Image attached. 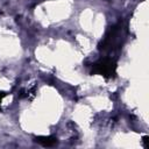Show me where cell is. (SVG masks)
Segmentation results:
<instances>
[{"instance_id": "6da1fadb", "label": "cell", "mask_w": 149, "mask_h": 149, "mask_svg": "<svg viewBox=\"0 0 149 149\" xmlns=\"http://www.w3.org/2000/svg\"><path fill=\"white\" fill-rule=\"evenodd\" d=\"M127 34H128V27L127 23L122 20L118 21L115 24L109 27L98 45L101 56L118 59V55L122 45L125 44Z\"/></svg>"}, {"instance_id": "7a4b0ae2", "label": "cell", "mask_w": 149, "mask_h": 149, "mask_svg": "<svg viewBox=\"0 0 149 149\" xmlns=\"http://www.w3.org/2000/svg\"><path fill=\"white\" fill-rule=\"evenodd\" d=\"M91 74H100L105 78H113L116 74L118 59L112 57L101 56L98 61L92 63L91 65Z\"/></svg>"}, {"instance_id": "3957f363", "label": "cell", "mask_w": 149, "mask_h": 149, "mask_svg": "<svg viewBox=\"0 0 149 149\" xmlns=\"http://www.w3.org/2000/svg\"><path fill=\"white\" fill-rule=\"evenodd\" d=\"M35 142L41 144L42 147H47V148H50V147H55L58 141L55 136H51V135H48V136H36L35 139Z\"/></svg>"}, {"instance_id": "277c9868", "label": "cell", "mask_w": 149, "mask_h": 149, "mask_svg": "<svg viewBox=\"0 0 149 149\" xmlns=\"http://www.w3.org/2000/svg\"><path fill=\"white\" fill-rule=\"evenodd\" d=\"M148 141H149V136H143V140H142V144L144 148H148L149 144H148Z\"/></svg>"}, {"instance_id": "5b68a950", "label": "cell", "mask_w": 149, "mask_h": 149, "mask_svg": "<svg viewBox=\"0 0 149 149\" xmlns=\"http://www.w3.org/2000/svg\"><path fill=\"white\" fill-rule=\"evenodd\" d=\"M3 97H6V93L5 92H0V111H1V100H2Z\"/></svg>"}]
</instances>
